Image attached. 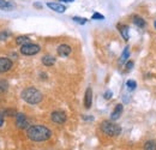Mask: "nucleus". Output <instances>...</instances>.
I'll list each match as a JSON object with an SVG mask.
<instances>
[{
    "instance_id": "obj_1",
    "label": "nucleus",
    "mask_w": 156,
    "mask_h": 150,
    "mask_svg": "<svg viewBox=\"0 0 156 150\" xmlns=\"http://www.w3.org/2000/svg\"><path fill=\"white\" fill-rule=\"evenodd\" d=\"M27 137L33 142H44L52 137V131L44 125H31L27 130Z\"/></svg>"
},
{
    "instance_id": "obj_2",
    "label": "nucleus",
    "mask_w": 156,
    "mask_h": 150,
    "mask_svg": "<svg viewBox=\"0 0 156 150\" xmlns=\"http://www.w3.org/2000/svg\"><path fill=\"white\" fill-rule=\"evenodd\" d=\"M22 98L28 102L29 105H37L42 101L43 98V95L40 91L39 89L34 88V87H29V88H25L23 91H22Z\"/></svg>"
},
{
    "instance_id": "obj_3",
    "label": "nucleus",
    "mask_w": 156,
    "mask_h": 150,
    "mask_svg": "<svg viewBox=\"0 0 156 150\" xmlns=\"http://www.w3.org/2000/svg\"><path fill=\"white\" fill-rule=\"evenodd\" d=\"M101 131L109 137H117L121 133V127L112 120H105L101 123Z\"/></svg>"
},
{
    "instance_id": "obj_4",
    "label": "nucleus",
    "mask_w": 156,
    "mask_h": 150,
    "mask_svg": "<svg viewBox=\"0 0 156 150\" xmlns=\"http://www.w3.org/2000/svg\"><path fill=\"white\" fill-rule=\"evenodd\" d=\"M20 51L23 55H35L41 51V47L36 43H27L20 46Z\"/></svg>"
},
{
    "instance_id": "obj_5",
    "label": "nucleus",
    "mask_w": 156,
    "mask_h": 150,
    "mask_svg": "<svg viewBox=\"0 0 156 150\" xmlns=\"http://www.w3.org/2000/svg\"><path fill=\"white\" fill-rule=\"evenodd\" d=\"M66 114L61 111H54L51 114V120L55 124H64L66 121Z\"/></svg>"
},
{
    "instance_id": "obj_6",
    "label": "nucleus",
    "mask_w": 156,
    "mask_h": 150,
    "mask_svg": "<svg viewBox=\"0 0 156 150\" xmlns=\"http://www.w3.org/2000/svg\"><path fill=\"white\" fill-rule=\"evenodd\" d=\"M12 61L9 59V58H4V56H0V73H4V72H7L11 70L12 67Z\"/></svg>"
},
{
    "instance_id": "obj_7",
    "label": "nucleus",
    "mask_w": 156,
    "mask_h": 150,
    "mask_svg": "<svg viewBox=\"0 0 156 150\" xmlns=\"http://www.w3.org/2000/svg\"><path fill=\"white\" fill-rule=\"evenodd\" d=\"M93 105V89L91 88H87L85 95H84V107L87 109H89Z\"/></svg>"
},
{
    "instance_id": "obj_8",
    "label": "nucleus",
    "mask_w": 156,
    "mask_h": 150,
    "mask_svg": "<svg viewBox=\"0 0 156 150\" xmlns=\"http://www.w3.org/2000/svg\"><path fill=\"white\" fill-rule=\"evenodd\" d=\"M16 124H17V127H20V129H25L28 126L25 114H23V113H17L16 114Z\"/></svg>"
},
{
    "instance_id": "obj_9",
    "label": "nucleus",
    "mask_w": 156,
    "mask_h": 150,
    "mask_svg": "<svg viewBox=\"0 0 156 150\" xmlns=\"http://www.w3.org/2000/svg\"><path fill=\"white\" fill-rule=\"evenodd\" d=\"M118 29H119V33L122 36V38L125 41H129V38H130V34H129L130 27L127 24H118Z\"/></svg>"
},
{
    "instance_id": "obj_10",
    "label": "nucleus",
    "mask_w": 156,
    "mask_h": 150,
    "mask_svg": "<svg viewBox=\"0 0 156 150\" xmlns=\"http://www.w3.org/2000/svg\"><path fill=\"white\" fill-rule=\"evenodd\" d=\"M57 52H58V54L60 56H69L71 54V52H72V48L69 46V45H60L58 47V49H57Z\"/></svg>"
},
{
    "instance_id": "obj_11",
    "label": "nucleus",
    "mask_w": 156,
    "mask_h": 150,
    "mask_svg": "<svg viewBox=\"0 0 156 150\" xmlns=\"http://www.w3.org/2000/svg\"><path fill=\"white\" fill-rule=\"evenodd\" d=\"M47 6L51 10H53L54 12H58V13H64L66 11V7L61 4H59V2H47Z\"/></svg>"
},
{
    "instance_id": "obj_12",
    "label": "nucleus",
    "mask_w": 156,
    "mask_h": 150,
    "mask_svg": "<svg viewBox=\"0 0 156 150\" xmlns=\"http://www.w3.org/2000/svg\"><path fill=\"white\" fill-rule=\"evenodd\" d=\"M122 111H124V107H122V105H117L115 106V108L113 109V112H112V114H111V120H118L119 118H120V115H121V113H122Z\"/></svg>"
},
{
    "instance_id": "obj_13",
    "label": "nucleus",
    "mask_w": 156,
    "mask_h": 150,
    "mask_svg": "<svg viewBox=\"0 0 156 150\" xmlns=\"http://www.w3.org/2000/svg\"><path fill=\"white\" fill-rule=\"evenodd\" d=\"M132 22H133V24H136L138 28H144L145 25H147V23H145V20L143 19V17H140V16H132Z\"/></svg>"
},
{
    "instance_id": "obj_14",
    "label": "nucleus",
    "mask_w": 156,
    "mask_h": 150,
    "mask_svg": "<svg viewBox=\"0 0 156 150\" xmlns=\"http://www.w3.org/2000/svg\"><path fill=\"white\" fill-rule=\"evenodd\" d=\"M42 64L44 66H53L55 64V58L51 55H44L42 56Z\"/></svg>"
},
{
    "instance_id": "obj_15",
    "label": "nucleus",
    "mask_w": 156,
    "mask_h": 150,
    "mask_svg": "<svg viewBox=\"0 0 156 150\" xmlns=\"http://www.w3.org/2000/svg\"><path fill=\"white\" fill-rule=\"evenodd\" d=\"M129 56H130V49H129V47H125V48H124V51H122V53H121V55H120L119 62H120V64L126 62V61H127V59H129Z\"/></svg>"
},
{
    "instance_id": "obj_16",
    "label": "nucleus",
    "mask_w": 156,
    "mask_h": 150,
    "mask_svg": "<svg viewBox=\"0 0 156 150\" xmlns=\"http://www.w3.org/2000/svg\"><path fill=\"white\" fill-rule=\"evenodd\" d=\"M16 43H17V45H20V46L27 45V43H30V38H29V36H25V35H23V36H18V38H16Z\"/></svg>"
},
{
    "instance_id": "obj_17",
    "label": "nucleus",
    "mask_w": 156,
    "mask_h": 150,
    "mask_svg": "<svg viewBox=\"0 0 156 150\" xmlns=\"http://www.w3.org/2000/svg\"><path fill=\"white\" fill-rule=\"evenodd\" d=\"M144 150H156V142L155 141H148L144 144Z\"/></svg>"
},
{
    "instance_id": "obj_18",
    "label": "nucleus",
    "mask_w": 156,
    "mask_h": 150,
    "mask_svg": "<svg viewBox=\"0 0 156 150\" xmlns=\"http://www.w3.org/2000/svg\"><path fill=\"white\" fill-rule=\"evenodd\" d=\"M126 87H127V89H129L130 91H132V90H135L137 88V82L133 80V79H129V80L126 82Z\"/></svg>"
},
{
    "instance_id": "obj_19",
    "label": "nucleus",
    "mask_w": 156,
    "mask_h": 150,
    "mask_svg": "<svg viewBox=\"0 0 156 150\" xmlns=\"http://www.w3.org/2000/svg\"><path fill=\"white\" fill-rule=\"evenodd\" d=\"M0 9H2V10H7V11H10V10L12 9V5H11L10 2H7V1H5V0H0Z\"/></svg>"
},
{
    "instance_id": "obj_20",
    "label": "nucleus",
    "mask_w": 156,
    "mask_h": 150,
    "mask_svg": "<svg viewBox=\"0 0 156 150\" xmlns=\"http://www.w3.org/2000/svg\"><path fill=\"white\" fill-rule=\"evenodd\" d=\"M73 22H76L78 24H80V25H83V24H85L87 23V19L85 18H82V17H73Z\"/></svg>"
},
{
    "instance_id": "obj_21",
    "label": "nucleus",
    "mask_w": 156,
    "mask_h": 150,
    "mask_svg": "<svg viewBox=\"0 0 156 150\" xmlns=\"http://www.w3.org/2000/svg\"><path fill=\"white\" fill-rule=\"evenodd\" d=\"M7 90V83L5 80H0V93Z\"/></svg>"
},
{
    "instance_id": "obj_22",
    "label": "nucleus",
    "mask_w": 156,
    "mask_h": 150,
    "mask_svg": "<svg viewBox=\"0 0 156 150\" xmlns=\"http://www.w3.org/2000/svg\"><path fill=\"white\" fill-rule=\"evenodd\" d=\"M91 19H96V20H102V19H105V16H103V15H101V13H98V12H95V13L93 15Z\"/></svg>"
},
{
    "instance_id": "obj_23",
    "label": "nucleus",
    "mask_w": 156,
    "mask_h": 150,
    "mask_svg": "<svg viewBox=\"0 0 156 150\" xmlns=\"http://www.w3.org/2000/svg\"><path fill=\"white\" fill-rule=\"evenodd\" d=\"M112 96H113V93H112L111 90H107V91L105 93V98H106V100H111Z\"/></svg>"
},
{
    "instance_id": "obj_24",
    "label": "nucleus",
    "mask_w": 156,
    "mask_h": 150,
    "mask_svg": "<svg viewBox=\"0 0 156 150\" xmlns=\"http://www.w3.org/2000/svg\"><path fill=\"white\" fill-rule=\"evenodd\" d=\"M132 66H133V61H127V64H126V70L130 71V70L132 69Z\"/></svg>"
},
{
    "instance_id": "obj_25",
    "label": "nucleus",
    "mask_w": 156,
    "mask_h": 150,
    "mask_svg": "<svg viewBox=\"0 0 156 150\" xmlns=\"http://www.w3.org/2000/svg\"><path fill=\"white\" fill-rule=\"evenodd\" d=\"M4 114L5 115H13V114H16V112L12 109H7V111H4Z\"/></svg>"
},
{
    "instance_id": "obj_26",
    "label": "nucleus",
    "mask_w": 156,
    "mask_h": 150,
    "mask_svg": "<svg viewBox=\"0 0 156 150\" xmlns=\"http://www.w3.org/2000/svg\"><path fill=\"white\" fill-rule=\"evenodd\" d=\"M9 35H10V34H9V33H6V31H5V33H0V40H5Z\"/></svg>"
},
{
    "instance_id": "obj_27",
    "label": "nucleus",
    "mask_w": 156,
    "mask_h": 150,
    "mask_svg": "<svg viewBox=\"0 0 156 150\" xmlns=\"http://www.w3.org/2000/svg\"><path fill=\"white\" fill-rule=\"evenodd\" d=\"M4 125V118H2V115L0 114V127Z\"/></svg>"
},
{
    "instance_id": "obj_28",
    "label": "nucleus",
    "mask_w": 156,
    "mask_h": 150,
    "mask_svg": "<svg viewBox=\"0 0 156 150\" xmlns=\"http://www.w3.org/2000/svg\"><path fill=\"white\" fill-rule=\"evenodd\" d=\"M60 1H64V2H70V1H73V0H60Z\"/></svg>"
},
{
    "instance_id": "obj_29",
    "label": "nucleus",
    "mask_w": 156,
    "mask_h": 150,
    "mask_svg": "<svg viewBox=\"0 0 156 150\" xmlns=\"http://www.w3.org/2000/svg\"><path fill=\"white\" fill-rule=\"evenodd\" d=\"M154 28H155V29H156V20H155V22H154Z\"/></svg>"
}]
</instances>
